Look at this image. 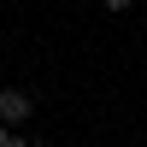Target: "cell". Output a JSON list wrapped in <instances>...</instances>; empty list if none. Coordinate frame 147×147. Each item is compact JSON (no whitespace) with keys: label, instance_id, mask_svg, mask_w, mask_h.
<instances>
[{"label":"cell","instance_id":"3","mask_svg":"<svg viewBox=\"0 0 147 147\" xmlns=\"http://www.w3.org/2000/svg\"><path fill=\"white\" fill-rule=\"evenodd\" d=\"M0 147H12V136H6V124H0Z\"/></svg>","mask_w":147,"mask_h":147},{"label":"cell","instance_id":"1","mask_svg":"<svg viewBox=\"0 0 147 147\" xmlns=\"http://www.w3.org/2000/svg\"><path fill=\"white\" fill-rule=\"evenodd\" d=\"M30 112H35V100L24 88H0V124H24Z\"/></svg>","mask_w":147,"mask_h":147},{"label":"cell","instance_id":"2","mask_svg":"<svg viewBox=\"0 0 147 147\" xmlns=\"http://www.w3.org/2000/svg\"><path fill=\"white\" fill-rule=\"evenodd\" d=\"M100 6H106V12H124V6H129V0H100Z\"/></svg>","mask_w":147,"mask_h":147}]
</instances>
